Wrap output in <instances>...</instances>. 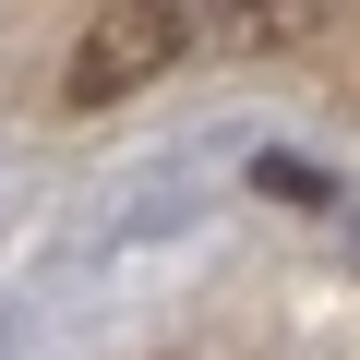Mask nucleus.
Here are the masks:
<instances>
[{
	"instance_id": "f257e3e1",
	"label": "nucleus",
	"mask_w": 360,
	"mask_h": 360,
	"mask_svg": "<svg viewBox=\"0 0 360 360\" xmlns=\"http://www.w3.org/2000/svg\"><path fill=\"white\" fill-rule=\"evenodd\" d=\"M193 0H108L96 25H72V60H60V108H120V96H156L193 49Z\"/></svg>"
},
{
	"instance_id": "f03ea898",
	"label": "nucleus",
	"mask_w": 360,
	"mask_h": 360,
	"mask_svg": "<svg viewBox=\"0 0 360 360\" xmlns=\"http://www.w3.org/2000/svg\"><path fill=\"white\" fill-rule=\"evenodd\" d=\"M324 13H336V0H193V25L217 37V49H312L324 37Z\"/></svg>"
}]
</instances>
